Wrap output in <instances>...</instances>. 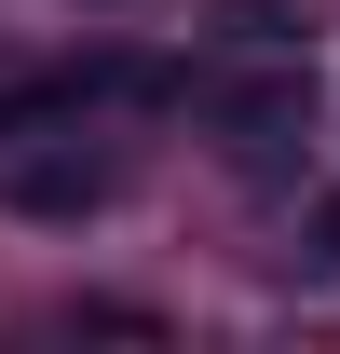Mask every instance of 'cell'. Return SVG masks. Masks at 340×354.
I'll return each instance as SVG.
<instances>
[{
    "mask_svg": "<svg viewBox=\"0 0 340 354\" xmlns=\"http://www.w3.org/2000/svg\"><path fill=\"white\" fill-rule=\"evenodd\" d=\"M95 191H109V164H28L14 177V205H41V218H82Z\"/></svg>",
    "mask_w": 340,
    "mask_h": 354,
    "instance_id": "obj_1",
    "label": "cell"
},
{
    "mask_svg": "<svg viewBox=\"0 0 340 354\" xmlns=\"http://www.w3.org/2000/svg\"><path fill=\"white\" fill-rule=\"evenodd\" d=\"M313 245H327V259H340V191H327V205H313Z\"/></svg>",
    "mask_w": 340,
    "mask_h": 354,
    "instance_id": "obj_2",
    "label": "cell"
}]
</instances>
